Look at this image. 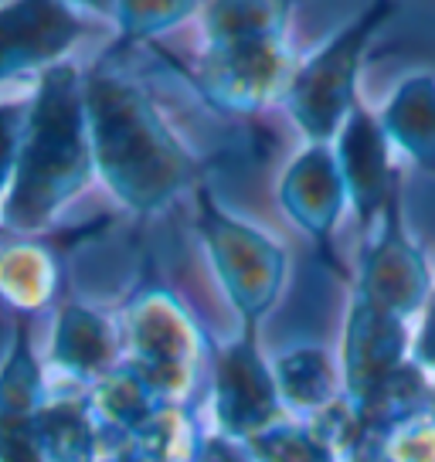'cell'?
Segmentation results:
<instances>
[{"mask_svg": "<svg viewBox=\"0 0 435 462\" xmlns=\"http://www.w3.org/2000/svg\"><path fill=\"white\" fill-rule=\"evenodd\" d=\"M61 265L51 248L14 242L0 248V300L17 313H42L55 303Z\"/></svg>", "mask_w": 435, "mask_h": 462, "instance_id": "11", "label": "cell"}, {"mask_svg": "<svg viewBox=\"0 0 435 462\" xmlns=\"http://www.w3.org/2000/svg\"><path fill=\"white\" fill-rule=\"evenodd\" d=\"M106 11L116 21L123 44H133L177 28L180 21H188L198 11V4H188V0H123V4H109Z\"/></svg>", "mask_w": 435, "mask_h": 462, "instance_id": "16", "label": "cell"}, {"mask_svg": "<svg viewBox=\"0 0 435 462\" xmlns=\"http://www.w3.org/2000/svg\"><path fill=\"white\" fill-rule=\"evenodd\" d=\"M86 116L96 173L126 208L160 211L198 180L194 157L113 55L86 75Z\"/></svg>", "mask_w": 435, "mask_h": 462, "instance_id": "1", "label": "cell"}, {"mask_svg": "<svg viewBox=\"0 0 435 462\" xmlns=\"http://www.w3.org/2000/svg\"><path fill=\"white\" fill-rule=\"evenodd\" d=\"M28 99L0 102V201L7 198V190L14 184L17 160H21V146H24V130H28Z\"/></svg>", "mask_w": 435, "mask_h": 462, "instance_id": "18", "label": "cell"}, {"mask_svg": "<svg viewBox=\"0 0 435 462\" xmlns=\"http://www.w3.org/2000/svg\"><path fill=\"white\" fill-rule=\"evenodd\" d=\"M86 34L82 17L69 4L24 0L0 7V82L24 72H48Z\"/></svg>", "mask_w": 435, "mask_h": 462, "instance_id": "5", "label": "cell"}, {"mask_svg": "<svg viewBox=\"0 0 435 462\" xmlns=\"http://www.w3.org/2000/svg\"><path fill=\"white\" fill-rule=\"evenodd\" d=\"M130 361L167 404H184L208 367V340L167 286H146L126 310Z\"/></svg>", "mask_w": 435, "mask_h": 462, "instance_id": "3", "label": "cell"}, {"mask_svg": "<svg viewBox=\"0 0 435 462\" xmlns=\"http://www.w3.org/2000/svg\"><path fill=\"white\" fill-rule=\"evenodd\" d=\"M34 446L42 462H99L102 435L88 402H48L34 415Z\"/></svg>", "mask_w": 435, "mask_h": 462, "instance_id": "12", "label": "cell"}, {"mask_svg": "<svg viewBox=\"0 0 435 462\" xmlns=\"http://www.w3.org/2000/svg\"><path fill=\"white\" fill-rule=\"evenodd\" d=\"M163 408L167 402L133 364H119L113 374H106L92 388V398H88V411L99 425L102 442L119 446V452L130 446Z\"/></svg>", "mask_w": 435, "mask_h": 462, "instance_id": "9", "label": "cell"}, {"mask_svg": "<svg viewBox=\"0 0 435 462\" xmlns=\"http://www.w3.org/2000/svg\"><path fill=\"white\" fill-rule=\"evenodd\" d=\"M276 388L292 404H317L330 394V371L317 350H292L276 361Z\"/></svg>", "mask_w": 435, "mask_h": 462, "instance_id": "17", "label": "cell"}, {"mask_svg": "<svg viewBox=\"0 0 435 462\" xmlns=\"http://www.w3.org/2000/svg\"><path fill=\"white\" fill-rule=\"evenodd\" d=\"M194 462H255V452L242 439L218 432V435H204L201 452H198Z\"/></svg>", "mask_w": 435, "mask_h": 462, "instance_id": "19", "label": "cell"}, {"mask_svg": "<svg viewBox=\"0 0 435 462\" xmlns=\"http://www.w3.org/2000/svg\"><path fill=\"white\" fill-rule=\"evenodd\" d=\"M198 228L228 300L242 313L245 327H255L282 282V252L255 228L215 208L208 194H201L198 204Z\"/></svg>", "mask_w": 435, "mask_h": 462, "instance_id": "4", "label": "cell"}, {"mask_svg": "<svg viewBox=\"0 0 435 462\" xmlns=\"http://www.w3.org/2000/svg\"><path fill=\"white\" fill-rule=\"evenodd\" d=\"M276 381L255 350V327L221 350L215 364V419L221 435L255 439L276 415Z\"/></svg>", "mask_w": 435, "mask_h": 462, "instance_id": "6", "label": "cell"}, {"mask_svg": "<svg viewBox=\"0 0 435 462\" xmlns=\"http://www.w3.org/2000/svg\"><path fill=\"white\" fill-rule=\"evenodd\" d=\"M337 194H340V184H337L334 163L323 150H313L303 160H296L282 184V201L292 211V217L303 221L319 238L327 235L330 221H334Z\"/></svg>", "mask_w": 435, "mask_h": 462, "instance_id": "13", "label": "cell"}, {"mask_svg": "<svg viewBox=\"0 0 435 462\" xmlns=\"http://www.w3.org/2000/svg\"><path fill=\"white\" fill-rule=\"evenodd\" d=\"M51 364L75 381L99 384L102 377L119 367L113 323L88 306L69 303L59 313V327L51 340Z\"/></svg>", "mask_w": 435, "mask_h": 462, "instance_id": "10", "label": "cell"}, {"mask_svg": "<svg viewBox=\"0 0 435 462\" xmlns=\"http://www.w3.org/2000/svg\"><path fill=\"white\" fill-rule=\"evenodd\" d=\"M96 173L86 116V75L75 65H55L38 79L31 96L24 146L14 184L0 204V225L14 235L42 231Z\"/></svg>", "mask_w": 435, "mask_h": 462, "instance_id": "2", "label": "cell"}, {"mask_svg": "<svg viewBox=\"0 0 435 462\" xmlns=\"http://www.w3.org/2000/svg\"><path fill=\"white\" fill-rule=\"evenodd\" d=\"M204 432L184 404H167L143 432L123 448L136 462H194L201 452Z\"/></svg>", "mask_w": 435, "mask_h": 462, "instance_id": "14", "label": "cell"}, {"mask_svg": "<svg viewBox=\"0 0 435 462\" xmlns=\"http://www.w3.org/2000/svg\"><path fill=\"white\" fill-rule=\"evenodd\" d=\"M282 75L279 42H245L228 48H208L194 82L215 109L252 113L273 96Z\"/></svg>", "mask_w": 435, "mask_h": 462, "instance_id": "7", "label": "cell"}, {"mask_svg": "<svg viewBox=\"0 0 435 462\" xmlns=\"http://www.w3.org/2000/svg\"><path fill=\"white\" fill-rule=\"evenodd\" d=\"M371 28V21L357 24L354 31L340 34L327 51H319L310 65H306L300 79L292 82L290 109L292 116L303 123L310 136H330L337 119L347 106L350 75L357 65V48H361L364 31Z\"/></svg>", "mask_w": 435, "mask_h": 462, "instance_id": "8", "label": "cell"}, {"mask_svg": "<svg viewBox=\"0 0 435 462\" xmlns=\"http://www.w3.org/2000/svg\"><path fill=\"white\" fill-rule=\"evenodd\" d=\"M286 21L282 4H211L204 11V31L211 48L245 42H279Z\"/></svg>", "mask_w": 435, "mask_h": 462, "instance_id": "15", "label": "cell"}]
</instances>
